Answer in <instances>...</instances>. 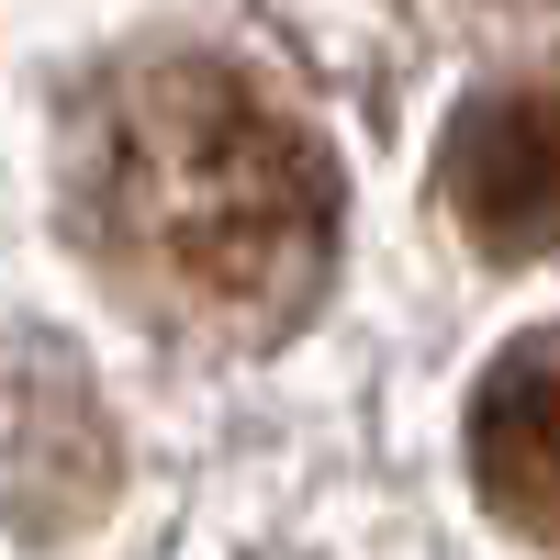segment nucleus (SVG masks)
Here are the masks:
<instances>
[{"instance_id": "2", "label": "nucleus", "mask_w": 560, "mask_h": 560, "mask_svg": "<svg viewBox=\"0 0 560 560\" xmlns=\"http://www.w3.org/2000/svg\"><path fill=\"white\" fill-rule=\"evenodd\" d=\"M438 202L482 258H549L560 247V68L482 79L438 135Z\"/></svg>"}, {"instance_id": "1", "label": "nucleus", "mask_w": 560, "mask_h": 560, "mask_svg": "<svg viewBox=\"0 0 560 560\" xmlns=\"http://www.w3.org/2000/svg\"><path fill=\"white\" fill-rule=\"evenodd\" d=\"M79 224L135 303L280 337L337 269V168L224 57H147L79 124Z\"/></svg>"}, {"instance_id": "3", "label": "nucleus", "mask_w": 560, "mask_h": 560, "mask_svg": "<svg viewBox=\"0 0 560 560\" xmlns=\"http://www.w3.org/2000/svg\"><path fill=\"white\" fill-rule=\"evenodd\" d=\"M471 482L516 538L560 549V337H516L471 393Z\"/></svg>"}]
</instances>
